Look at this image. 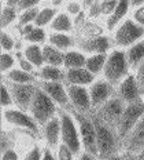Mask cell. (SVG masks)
Wrapping results in <instances>:
<instances>
[{"label":"cell","instance_id":"cell-34","mask_svg":"<svg viewBox=\"0 0 144 160\" xmlns=\"http://www.w3.org/2000/svg\"><path fill=\"white\" fill-rule=\"evenodd\" d=\"M0 43H2V48L4 51H10L12 47H14V40H12L6 32H2V36H0Z\"/></svg>","mask_w":144,"mask_h":160},{"label":"cell","instance_id":"cell-22","mask_svg":"<svg viewBox=\"0 0 144 160\" xmlns=\"http://www.w3.org/2000/svg\"><path fill=\"white\" fill-rule=\"evenodd\" d=\"M129 4H130L129 2H118L117 8L114 10V12L109 17V19H107V28H109L110 31L125 17L126 11H128V8H129Z\"/></svg>","mask_w":144,"mask_h":160},{"label":"cell","instance_id":"cell-23","mask_svg":"<svg viewBox=\"0 0 144 160\" xmlns=\"http://www.w3.org/2000/svg\"><path fill=\"white\" fill-rule=\"evenodd\" d=\"M16 4H18V0L16 2H8L3 6L2 8V15H0V21H2V28H6L11 24L16 17Z\"/></svg>","mask_w":144,"mask_h":160},{"label":"cell","instance_id":"cell-30","mask_svg":"<svg viewBox=\"0 0 144 160\" xmlns=\"http://www.w3.org/2000/svg\"><path fill=\"white\" fill-rule=\"evenodd\" d=\"M55 17V10L53 8H49V7H45L43 10H40L37 18H36V25H37V28H40V26H44L47 25L48 22L52 21V18Z\"/></svg>","mask_w":144,"mask_h":160},{"label":"cell","instance_id":"cell-21","mask_svg":"<svg viewBox=\"0 0 144 160\" xmlns=\"http://www.w3.org/2000/svg\"><path fill=\"white\" fill-rule=\"evenodd\" d=\"M66 68L69 69H80L86 65V59L84 54L78 51H69L65 54V64Z\"/></svg>","mask_w":144,"mask_h":160},{"label":"cell","instance_id":"cell-49","mask_svg":"<svg viewBox=\"0 0 144 160\" xmlns=\"http://www.w3.org/2000/svg\"><path fill=\"white\" fill-rule=\"evenodd\" d=\"M139 159H140V160H144V151L139 153Z\"/></svg>","mask_w":144,"mask_h":160},{"label":"cell","instance_id":"cell-5","mask_svg":"<svg viewBox=\"0 0 144 160\" xmlns=\"http://www.w3.org/2000/svg\"><path fill=\"white\" fill-rule=\"evenodd\" d=\"M76 120L77 124L80 127V135L82 139V145L85 148L86 153L92 156H99L98 151V138H96V128L93 124L92 119L88 116L82 115V113H76Z\"/></svg>","mask_w":144,"mask_h":160},{"label":"cell","instance_id":"cell-32","mask_svg":"<svg viewBox=\"0 0 144 160\" xmlns=\"http://www.w3.org/2000/svg\"><path fill=\"white\" fill-rule=\"evenodd\" d=\"M25 40L30 43H41L45 40V32L41 28H33V31L25 35Z\"/></svg>","mask_w":144,"mask_h":160},{"label":"cell","instance_id":"cell-17","mask_svg":"<svg viewBox=\"0 0 144 160\" xmlns=\"http://www.w3.org/2000/svg\"><path fill=\"white\" fill-rule=\"evenodd\" d=\"M93 75L88 69H69L66 73V80L70 83L72 86H84V84H89L93 82Z\"/></svg>","mask_w":144,"mask_h":160},{"label":"cell","instance_id":"cell-14","mask_svg":"<svg viewBox=\"0 0 144 160\" xmlns=\"http://www.w3.org/2000/svg\"><path fill=\"white\" fill-rule=\"evenodd\" d=\"M111 88H113V86L110 84L109 82H105V80L96 82L95 84L91 87V91H89L92 106H102V105H105L106 102L110 99Z\"/></svg>","mask_w":144,"mask_h":160},{"label":"cell","instance_id":"cell-28","mask_svg":"<svg viewBox=\"0 0 144 160\" xmlns=\"http://www.w3.org/2000/svg\"><path fill=\"white\" fill-rule=\"evenodd\" d=\"M49 43L51 46H55L58 50H66L73 46V40L70 36L65 35V33H53L49 36Z\"/></svg>","mask_w":144,"mask_h":160},{"label":"cell","instance_id":"cell-40","mask_svg":"<svg viewBox=\"0 0 144 160\" xmlns=\"http://www.w3.org/2000/svg\"><path fill=\"white\" fill-rule=\"evenodd\" d=\"M40 159H41V152H40L39 146H35L25 158V160H40Z\"/></svg>","mask_w":144,"mask_h":160},{"label":"cell","instance_id":"cell-15","mask_svg":"<svg viewBox=\"0 0 144 160\" xmlns=\"http://www.w3.org/2000/svg\"><path fill=\"white\" fill-rule=\"evenodd\" d=\"M41 88L48 94V97L53 102L59 104L61 106H69V95L62 83L56 82H44L41 84Z\"/></svg>","mask_w":144,"mask_h":160},{"label":"cell","instance_id":"cell-12","mask_svg":"<svg viewBox=\"0 0 144 160\" xmlns=\"http://www.w3.org/2000/svg\"><path fill=\"white\" fill-rule=\"evenodd\" d=\"M123 145L126 151L130 153H140L144 151V118L140 119L136 127L126 137Z\"/></svg>","mask_w":144,"mask_h":160},{"label":"cell","instance_id":"cell-2","mask_svg":"<svg viewBox=\"0 0 144 160\" xmlns=\"http://www.w3.org/2000/svg\"><path fill=\"white\" fill-rule=\"evenodd\" d=\"M29 111H30L33 119L36 120V123L44 126L51 119L55 118V102L49 98L43 88H37Z\"/></svg>","mask_w":144,"mask_h":160},{"label":"cell","instance_id":"cell-47","mask_svg":"<svg viewBox=\"0 0 144 160\" xmlns=\"http://www.w3.org/2000/svg\"><path fill=\"white\" fill-rule=\"evenodd\" d=\"M78 160H96V159H95V156L89 155V153H84V155L80 156Z\"/></svg>","mask_w":144,"mask_h":160},{"label":"cell","instance_id":"cell-36","mask_svg":"<svg viewBox=\"0 0 144 160\" xmlns=\"http://www.w3.org/2000/svg\"><path fill=\"white\" fill-rule=\"evenodd\" d=\"M117 6H118V2H103L100 3V12L111 15L114 10L117 8Z\"/></svg>","mask_w":144,"mask_h":160},{"label":"cell","instance_id":"cell-44","mask_svg":"<svg viewBox=\"0 0 144 160\" xmlns=\"http://www.w3.org/2000/svg\"><path fill=\"white\" fill-rule=\"evenodd\" d=\"M66 8H67V11L72 12V14H77V12L80 11V6L77 4V3H67Z\"/></svg>","mask_w":144,"mask_h":160},{"label":"cell","instance_id":"cell-26","mask_svg":"<svg viewBox=\"0 0 144 160\" xmlns=\"http://www.w3.org/2000/svg\"><path fill=\"white\" fill-rule=\"evenodd\" d=\"M106 61H107V58H106L105 54H95L93 57L86 59V65L85 66H86V69L92 73V75H95V73H99L103 68H105Z\"/></svg>","mask_w":144,"mask_h":160},{"label":"cell","instance_id":"cell-25","mask_svg":"<svg viewBox=\"0 0 144 160\" xmlns=\"http://www.w3.org/2000/svg\"><path fill=\"white\" fill-rule=\"evenodd\" d=\"M25 58L35 66H43L44 62V57H43V50L39 46H28L25 48Z\"/></svg>","mask_w":144,"mask_h":160},{"label":"cell","instance_id":"cell-13","mask_svg":"<svg viewBox=\"0 0 144 160\" xmlns=\"http://www.w3.org/2000/svg\"><path fill=\"white\" fill-rule=\"evenodd\" d=\"M119 98H122L126 104H132V102L140 99V88H139V84H137V80L135 76L129 75L126 76V79L123 80L119 86Z\"/></svg>","mask_w":144,"mask_h":160},{"label":"cell","instance_id":"cell-33","mask_svg":"<svg viewBox=\"0 0 144 160\" xmlns=\"http://www.w3.org/2000/svg\"><path fill=\"white\" fill-rule=\"evenodd\" d=\"M14 65V58H12L11 55L8 54H2L0 57V69H2V72H6L8 71V69H11V66Z\"/></svg>","mask_w":144,"mask_h":160},{"label":"cell","instance_id":"cell-38","mask_svg":"<svg viewBox=\"0 0 144 160\" xmlns=\"http://www.w3.org/2000/svg\"><path fill=\"white\" fill-rule=\"evenodd\" d=\"M73 153L65 144L59 145V160H73Z\"/></svg>","mask_w":144,"mask_h":160},{"label":"cell","instance_id":"cell-43","mask_svg":"<svg viewBox=\"0 0 144 160\" xmlns=\"http://www.w3.org/2000/svg\"><path fill=\"white\" fill-rule=\"evenodd\" d=\"M2 160H18V155L14 149H8L7 152L2 153Z\"/></svg>","mask_w":144,"mask_h":160},{"label":"cell","instance_id":"cell-42","mask_svg":"<svg viewBox=\"0 0 144 160\" xmlns=\"http://www.w3.org/2000/svg\"><path fill=\"white\" fill-rule=\"evenodd\" d=\"M19 57V66L22 68V71H25V72H32L33 71V65L30 64V62L28 61L26 58H21V55H18Z\"/></svg>","mask_w":144,"mask_h":160},{"label":"cell","instance_id":"cell-45","mask_svg":"<svg viewBox=\"0 0 144 160\" xmlns=\"http://www.w3.org/2000/svg\"><path fill=\"white\" fill-rule=\"evenodd\" d=\"M43 160H55L49 149H45V151H44V156H43Z\"/></svg>","mask_w":144,"mask_h":160},{"label":"cell","instance_id":"cell-7","mask_svg":"<svg viewBox=\"0 0 144 160\" xmlns=\"http://www.w3.org/2000/svg\"><path fill=\"white\" fill-rule=\"evenodd\" d=\"M61 126H62V142L65 144L73 153H78L81 149V142H80V135L77 131L74 119L69 113H62L61 115Z\"/></svg>","mask_w":144,"mask_h":160},{"label":"cell","instance_id":"cell-3","mask_svg":"<svg viewBox=\"0 0 144 160\" xmlns=\"http://www.w3.org/2000/svg\"><path fill=\"white\" fill-rule=\"evenodd\" d=\"M143 115H144V101L142 98L132 102V104H128L121 120L118 123V127H117L118 138L125 141L126 137L130 134V131L136 127V124L143 118Z\"/></svg>","mask_w":144,"mask_h":160},{"label":"cell","instance_id":"cell-35","mask_svg":"<svg viewBox=\"0 0 144 160\" xmlns=\"http://www.w3.org/2000/svg\"><path fill=\"white\" fill-rule=\"evenodd\" d=\"M37 4H39L37 0H18L16 8L22 10V12H23V11H26V10H30V8L37 7Z\"/></svg>","mask_w":144,"mask_h":160},{"label":"cell","instance_id":"cell-9","mask_svg":"<svg viewBox=\"0 0 144 160\" xmlns=\"http://www.w3.org/2000/svg\"><path fill=\"white\" fill-rule=\"evenodd\" d=\"M10 88H11V94L14 97L15 104L23 112L29 111L37 88L33 84H18V83H11V82H10Z\"/></svg>","mask_w":144,"mask_h":160},{"label":"cell","instance_id":"cell-8","mask_svg":"<svg viewBox=\"0 0 144 160\" xmlns=\"http://www.w3.org/2000/svg\"><path fill=\"white\" fill-rule=\"evenodd\" d=\"M144 36V26L137 25L132 19L125 21L115 32V43L118 46H130Z\"/></svg>","mask_w":144,"mask_h":160},{"label":"cell","instance_id":"cell-16","mask_svg":"<svg viewBox=\"0 0 144 160\" xmlns=\"http://www.w3.org/2000/svg\"><path fill=\"white\" fill-rule=\"evenodd\" d=\"M80 47L86 52H96V54H103L110 48V40L105 36H98L89 40L80 43Z\"/></svg>","mask_w":144,"mask_h":160},{"label":"cell","instance_id":"cell-18","mask_svg":"<svg viewBox=\"0 0 144 160\" xmlns=\"http://www.w3.org/2000/svg\"><path fill=\"white\" fill-rule=\"evenodd\" d=\"M61 131H62V126H61V120L58 118L51 119L45 124L44 135H45L47 142H48V145L51 146V148H55V146L58 145L59 137H61Z\"/></svg>","mask_w":144,"mask_h":160},{"label":"cell","instance_id":"cell-19","mask_svg":"<svg viewBox=\"0 0 144 160\" xmlns=\"http://www.w3.org/2000/svg\"><path fill=\"white\" fill-rule=\"evenodd\" d=\"M43 57H44V62H47L48 66L58 68V66L65 64V55L58 48L52 47V46H44V48H43Z\"/></svg>","mask_w":144,"mask_h":160},{"label":"cell","instance_id":"cell-39","mask_svg":"<svg viewBox=\"0 0 144 160\" xmlns=\"http://www.w3.org/2000/svg\"><path fill=\"white\" fill-rule=\"evenodd\" d=\"M137 84H139V88H142L144 91V61L140 64L139 66V71H137Z\"/></svg>","mask_w":144,"mask_h":160},{"label":"cell","instance_id":"cell-41","mask_svg":"<svg viewBox=\"0 0 144 160\" xmlns=\"http://www.w3.org/2000/svg\"><path fill=\"white\" fill-rule=\"evenodd\" d=\"M133 18H135V21L137 22V24H140L142 26L144 25V6H140V7L136 10Z\"/></svg>","mask_w":144,"mask_h":160},{"label":"cell","instance_id":"cell-4","mask_svg":"<svg viewBox=\"0 0 144 160\" xmlns=\"http://www.w3.org/2000/svg\"><path fill=\"white\" fill-rule=\"evenodd\" d=\"M128 59L126 54L122 51H113L110 57L107 58L106 65H105V76L106 82H109L111 86L118 84L123 82L128 73Z\"/></svg>","mask_w":144,"mask_h":160},{"label":"cell","instance_id":"cell-20","mask_svg":"<svg viewBox=\"0 0 144 160\" xmlns=\"http://www.w3.org/2000/svg\"><path fill=\"white\" fill-rule=\"evenodd\" d=\"M126 59L130 66H136L144 61V42H139L132 46L126 52Z\"/></svg>","mask_w":144,"mask_h":160},{"label":"cell","instance_id":"cell-46","mask_svg":"<svg viewBox=\"0 0 144 160\" xmlns=\"http://www.w3.org/2000/svg\"><path fill=\"white\" fill-rule=\"evenodd\" d=\"M123 159H125V160H140V159H139V156H136L135 153H130V152L126 153L125 158H123Z\"/></svg>","mask_w":144,"mask_h":160},{"label":"cell","instance_id":"cell-1","mask_svg":"<svg viewBox=\"0 0 144 160\" xmlns=\"http://www.w3.org/2000/svg\"><path fill=\"white\" fill-rule=\"evenodd\" d=\"M92 122L96 128L99 158L102 160H110L115 156L117 152V138H118V135L115 134V128L106 124L96 115L92 118Z\"/></svg>","mask_w":144,"mask_h":160},{"label":"cell","instance_id":"cell-37","mask_svg":"<svg viewBox=\"0 0 144 160\" xmlns=\"http://www.w3.org/2000/svg\"><path fill=\"white\" fill-rule=\"evenodd\" d=\"M12 102V98H11V94L8 92V88L7 86H6V83H3L2 84V106H8L11 105Z\"/></svg>","mask_w":144,"mask_h":160},{"label":"cell","instance_id":"cell-48","mask_svg":"<svg viewBox=\"0 0 144 160\" xmlns=\"http://www.w3.org/2000/svg\"><path fill=\"white\" fill-rule=\"evenodd\" d=\"M110 160H125V159L121 158V156H118V155H115V156H114V158H111Z\"/></svg>","mask_w":144,"mask_h":160},{"label":"cell","instance_id":"cell-27","mask_svg":"<svg viewBox=\"0 0 144 160\" xmlns=\"http://www.w3.org/2000/svg\"><path fill=\"white\" fill-rule=\"evenodd\" d=\"M51 28L53 31H58V32H69L72 29V19L67 14L62 12V14H58L53 18Z\"/></svg>","mask_w":144,"mask_h":160},{"label":"cell","instance_id":"cell-29","mask_svg":"<svg viewBox=\"0 0 144 160\" xmlns=\"http://www.w3.org/2000/svg\"><path fill=\"white\" fill-rule=\"evenodd\" d=\"M41 78L44 79L45 82L61 83V80L63 79V73L59 68H55V66H45V68L41 69Z\"/></svg>","mask_w":144,"mask_h":160},{"label":"cell","instance_id":"cell-24","mask_svg":"<svg viewBox=\"0 0 144 160\" xmlns=\"http://www.w3.org/2000/svg\"><path fill=\"white\" fill-rule=\"evenodd\" d=\"M8 82L11 83H18V84H32L35 82V76L30 73L22 71V69H14L10 71L7 75Z\"/></svg>","mask_w":144,"mask_h":160},{"label":"cell","instance_id":"cell-31","mask_svg":"<svg viewBox=\"0 0 144 160\" xmlns=\"http://www.w3.org/2000/svg\"><path fill=\"white\" fill-rule=\"evenodd\" d=\"M39 12H40V10H39L37 7L23 11L22 14H21V17H19V24H21V25H25V26L29 25V22L36 21V18H37Z\"/></svg>","mask_w":144,"mask_h":160},{"label":"cell","instance_id":"cell-6","mask_svg":"<svg viewBox=\"0 0 144 160\" xmlns=\"http://www.w3.org/2000/svg\"><path fill=\"white\" fill-rule=\"evenodd\" d=\"M126 106H128V104H126L122 98H119V97H113L105 105L100 106L96 116H98L99 119H102L106 124L111 126L113 128L117 130L118 123L122 118L123 112H125Z\"/></svg>","mask_w":144,"mask_h":160},{"label":"cell","instance_id":"cell-10","mask_svg":"<svg viewBox=\"0 0 144 160\" xmlns=\"http://www.w3.org/2000/svg\"><path fill=\"white\" fill-rule=\"evenodd\" d=\"M67 95L69 99L72 101L73 106L78 111V113L88 112L92 106L91 102V95L86 91V88H84L82 86H72L67 87Z\"/></svg>","mask_w":144,"mask_h":160},{"label":"cell","instance_id":"cell-11","mask_svg":"<svg viewBox=\"0 0 144 160\" xmlns=\"http://www.w3.org/2000/svg\"><path fill=\"white\" fill-rule=\"evenodd\" d=\"M3 119L6 120L10 124H15L19 127H25L30 131L37 132V124H36V120L30 118V116L25 115L23 111H16V109H6L3 112Z\"/></svg>","mask_w":144,"mask_h":160}]
</instances>
